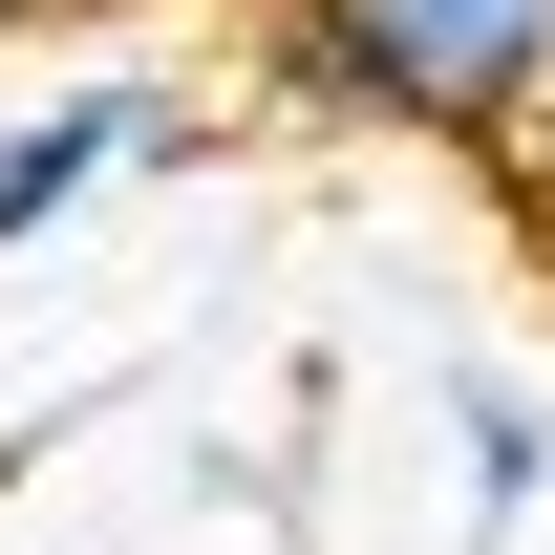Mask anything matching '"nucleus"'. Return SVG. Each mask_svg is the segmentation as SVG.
Instances as JSON below:
<instances>
[{
    "instance_id": "f257e3e1",
    "label": "nucleus",
    "mask_w": 555,
    "mask_h": 555,
    "mask_svg": "<svg viewBox=\"0 0 555 555\" xmlns=\"http://www.w3.org/2000/svg\"><path fill=\"white\" fill-rule=\"evenodd\" d=\"M257 86L385 150H555V0H257Z\"/></svg>"
},
{
    "instance_id": "f03ea898",
    "label": "nucleus",
    "mask_w": 555,
    "mask_h": 555,
    "mask_svg": "<svg viewBox=\"0 0 555 555\" xmlns=\"http://www.w3.org/2000/svg\"><path fill=\"white\" fill-rule=\"evenodd\" d=\"M171 150H193V107H171V86H65V107H22V129H0V235H65L86 193H107V171H171Z\"/></svg>"
},
{
    "instance_id": "7ed1b4c3",
    "label": "nucleus",
    "mask_w": 555,
    "mask_h": 555,
    "mask_svg": "<svg viewBox=\"0 0 555 555\" xmlns=\"http://www.w3.org/2000/svg\"><path fill=\"white\" fill-rule=\"evenodd\" d=\"M449 449H470V513H491V534L555 491V406H534V385H491V363L449 385Z\"/></svg>"
},
{
    "instance_id": "20e7f679",
    "label": "nucleus",
    "mask_w": 555,
    "mask_h": 555,
    "mask_svg": "<svg viewBox=\"0 0 555 555\" xmlns=\"http://www.w3.org/2000/svg\"><path fill=\"white\" fill-rule=\"evenodd\" d=\"M22 470H43V427H0V491H22Z\"/></svg>"
}]
</instances>
